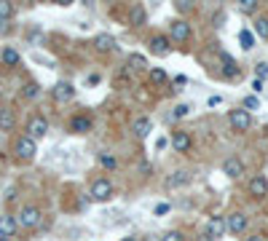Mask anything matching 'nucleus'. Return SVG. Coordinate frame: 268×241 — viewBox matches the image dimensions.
Returning <instances> with one entry per match:
<instances>
[{"label":"nucleus","instance_id":"58836bf2","mask_svg":"<svg viewBox=\"0 0 268 241\" xmlns=\"http://www.w3.org/2000/svg\"><path fill=\"white\" fill-rule=\"evenodd\" d=\"M121 241H137L134 236H126V239H121Z\"/></svg>","mask_w":268,"mask_h":241},{"label":"nucleus","instance_id":"dca6fc26","mask_svg":"<svg viewBox=\"0 0 268 241\" xmlns=\"http://www.w3.org/2000/svg\"><path fill=\"white\" fill-rule=\"evenodd\" d=\"M188 182H191V174L177 169V172H172L166 177V188H182V185H188Z\"/></svg>","mask_w":268,"mask_h":241},{"label":"nucleus","instance_id":"cd10ccee","mask_svg":"<svg viewBox=\"0 0 268 241\" xmlns=\"http://www.w3.org/2000/svg\"><path fill=\"white\" fill-rule=\"evenodd\" d=\"M24 96H27V99H35L38 94H41V86H38V83H27V86H24V91H22Z\"/></svg>","mask_w":268,"mask_h":241},{"label":"nucleus","instance_id":"ea45409f","mask_svg":"<svg viewBox=\"0 0 268 241\" xmlns=\"http://www.w3.org/2000/svg\"><path fill=\"white\" fill-rule=\"evenodd\" d=\"M0 241H8V239H3V236H0Z\"/></svg>","mask_w":268,"mask_h":241},{"label":"nucleus","instance_id":"4468645a","mask_svg":"<svg viewBox=\"0 0 268 241\" xmlns=\"http://www.w3.org/2000/svg\"><path fill=\"white\" fill-rule=\"evenodd\" d=\"M172 38L177 43H185L188 38H191V27H188L185 22H182V19H177V22H172Z\"/></svg>","mask_w":268,"mask_h":241},{"label":"nucleus","instance_id":"9d476101","mask_svg":"<svg viewBox=\"0 0 268 241\" xmlns=\"http://www.w3.org/2000/svg\"><path fill=\"white\" fill-rule=\"evenodd\" d=\"M244 228H247V217L241 212H233V214H228V217H225V231L244 233Z\"/></svg>","mask_w":268,"mask_h":241},{"label":"nucleus","instance_id":"4c0bfd02","mask_svg":"<svg viewBox=\"0 0 268 241\" xmlns=\"http://www.w3.org/2000/svg\"><path fill=\"white\" fill-rule=\"evenodd\" d=\"M244 241H263V236H250V239H244Z\"/></svg>","mask_w":268,"mask_h":241},{"label":"nucleus","instance_id":"393cba45","mask_svg":"<svg viewBox=\"0 0 268 241\" xmlns=\"http://www.w3.org/2000/svg\"><path fill=\"white\" fill-rule=\"evenodd\" d=\"M150 83H156V86L166 83V73H164L161 67H150Z\"/></svg>","mask_w":268,"mask_h":241},{"label":"nucleus","instance_id":"39448f33","mask_svg":"<svg viewBox=\"0 0 268 241\" xmlns=\"http://www.w3.org/2000/svg\"><path fill=\"white\" fill-rule=\"evenodd\" d=\"M41 209L38 206H24L22 212H19V225L22 228H27V231H32V228H38L41 225Z\"/></svg>","mask_w":268,"mask_h":241},{"label":"nucleus","instance_id":"a878e982","mask_svg":"<svg viewBox=\"0 0 268 241\" xmlns=\"http://www.w3.org/2000/svg\"><path fill=\"white\" fill-rule=\"evenodd\" d=\"M11 16H14V3L0 0V19H11Z\"/></svg>","mask_w":268,"mask_h":241},{"label":"nucleus","instance_id":"473e14b6","mask_svg":"<svg viewBox=\"0 0 268 241\" xmlns=\"http://www.w3.org/2000/svg\"><path fill=\"white\" fill-rule=\"evenodd\" d=\"M220 59H223V64H225L228 70H231V73H233V70H236V62H233V59H231V56H228V54H223V51H220Z\"/></svg>","mask_w":268,"mask_h":241},{"label":"nucleus","instance_id":"c85d7f7f","mask_svg":"<svg viewBox=\"0 0 268 241\" xmlns=\"http://www.w3.org/2000/svg\"><path fill=\"white\" fill-rule=\"evenodd\" d=\"M169 209H172V206H169L166 201H161V204L153 206V214H156V217H164V214H169Z\"/></svg>","mask_w":268,"mask_h":241},{"label":"nucleus","instance_id":"4be33fe9","mask_svg":"<svg viewBox=\"0 0 268 241\" xmlns=\"http://www.w3.org/2000/svg\"><path fill=\"white\" fill-rule=\"evenodd\" d=\"M126 64H129V70H148V59L142 54H132L126 59Z\"/></svg>","mask_w":268,"mask_h":241},{"label":"nucleus","instance_id":"f257e3e1","mask_svg":"<svg viewBox=\"0 0 268 241\" xmlns=\"http://www.w3.org/2000/svg\"><path fill=\"white\" fill-rule=\"evenodd\" d=\"M113 196H115V188H113V182H110V180L100 177V180L91 182V191H89V198L91 201H100V204H105V201H110Z\"/></svg>","mask_w":268,"mask_h":241},{"label":"nucleus","instance_id":"f03ea898","mask_svg":"<svg viewBox=\"0 0 268 241\" xmlns=\"http://www.w3.org/2000/svg\"><path fill=\"white\" fill-rule=\"evenodd\" d=\"M14 153H16L19 161H32L38 153V142L30 140V137H19L16 145H14Z\"/></svg>","mask_w":268,"mask_h":241},{"label":"nucleus","instance_id":"5701e85b","mask_svg":"<svg viewBox=\"0 0 268 241\" xmlns=\"http://www.w3.org/2000/svg\"><path fill=\"white\" fill-rule=\"evenodd\" d=\"M239 43H241V48H244V51H250L252 46H255V35H252L250 30H241L239 32Z\"/></svg>","mask_w":268,"mask_h":241},{"label":"nucleus","instance_id":"2f4dec72","mask_svg":"<svg viewBox=\"0 0 268 241\" xmlns=\"http://www.w3.org/2000/svg\"><path fill=\"white\" fill-rule=\"evenodd\" d=\"M188 113H191V105H177L174 113H172V118H182V115H188Z\"/></svg>","mask_w":268,"mask_h":241},{"label":"nucleus","instance_id":"1a4fd4ad","mask_svg":"<svg viewBox=\"0 0 268 241\" xmlns=\"http://www.w3.org/2000/svg\"><path fill=\"white\" fill-rule=\"evenodd\" d=\"M75 96V86L73 83H67V81H59L54 86V99L56 102H70Z\"/></svg>","mask_w":268,"mask_h":241},{"label":"nucleus","instance_id":"bb28decb","mask_svg":"<svg viewBox=\"0 0 268 241\" xmlns=\"http://www.w3.org/2000/svg\"><path fill=\"white\" fill-rule=\"evenodd\" d=\"M239 11L241 14H255V11H258V3H255V0H239Z\"/></svg>","mask_w":268,"mask_h":241},{"label":"nucleus","instance_id":"a211bd4d","mask_svg":"<svg viewBox=\"0 0 268 241\" xmlns=\"http://www.w3.org/2000/svg\"><path fill=\"white\" fill-rule=\"evenodd\" d=\"M14 110H8V107H0V132H11L14 129Z\"/></svg>","mask_w":268,"mask_h":241},{"label":"nucleus","instance_id":"9b49d317","mask_svg":"<svg viewBox=\"0 0 268 241\" xmlns=\"http://www.w3.org/2000/svg\"><path fill=\"white\" fill-rule=\"evenodd\" d=\"M16 231H19V220L11 217V214H3V217H0V236H3V239H11Z\"/></svg>","mask_w":268,"mask_h":241},{"label":"nucleus","instance_id":"423d86ee","mask_svg":"<svg viewBox=\"0 0 268 241\" xmlns=\"http://www.w3.org/2000/svg\"><path fill=\"white\" fill-rule=\"evenodd\" d=\"M46 132H49V121L43 118V115H32V118L27 121V137L30 140H41V137H46Z\"/></svg>","mask_w":268,"mask_h":241},{"label":"nucleus","instance_id":"7c9ffc66","mask_svg":"<svg viewBox=\"0 0 268 241\" xmlns=\"http://www.w3.org/2000/svg\"><path fill=\"white\" fill-rule=\"evenodd\" d=\"M161 241H185V236H182L180 231H169V233H164V239Z\"/></svg>","mask_w":268,"mask_h":241},{"label":"nucleus","instance_id":"f704fd0d","mask_svg":"<svg viewBox=\"0 0 268 241\" xmlns=\"http://www.w3.org/2000/svg\"><path fill=\"white\" fill-rule=\"evenodd\" d=\"M100 161H102V166H107V169H113V166H115V158H113V155H102Z\"/></svg>","mask_w":268,"mask_h":241},{"label":"nucleus","instance_id":"c9c22d12","mask_svg":"<svg viewBox=\"0 0 268 241\" xmlns=\"http://www.w3.org/2000/svg\"><path fill=\"white\" fill-rule=\"evenodd\" d=\"M169 145V140H166V137H161V140L159 142H156V147H159V150H164V147Z\"/></svg>","mask_w":268,"mask_h":241},{"label":"nucleus","instance_id":"f8f14e48","mask_svg":"<svg viewBox=\"0 0 268 241\" xmlns=\"http://www.w3.org/2000/svg\"><path fill=\"white\" fill-rule=\"evenodd\" d=\"M150 129H153V123H150L148 115H140V118L132 123V132H134V137H140V140H145L150 134Z\"/></svg>","mask_w":268,"mask_h":241},{"label":"nucleus","instance_id":"20e7f679","mask_svg":"<svg viewBox=\"0 0 268 241\" xmlns=\"http://www.w3.org/2000/svg\"><path fill=\"white\" fill-rule=\"evenodd\" d=\"M247 193L255 198V201H263L268 196V180L263 177V174H255V177H250V185H247Z\"/></svg>","mask_w":268,"mask_h":241},{"label":"nucleus","instance_id":"0eeeda50","mask_svg":"<svg viewBox=\"0 0 268 241\" xmlns=\"http://www.w3.org/2000/svg\"><path fill=\"white\" fill-rule=\"evenodd\" d=\"M223 233H225V217H209L204 239H207V241H212V239H220Z\"/></svg>","mask_w":268,"mask_h":241},{"label":"nucleus","instance_id":"e433bc0d","mask_svg":"<svg viewBox=\"0 0 268 241\" xmlns=\"http://www.w3.org/2000/svg\"><path fill=\"white\" fill-rule=\"evenodd\" d=\"M174 83H177V86H182V83H188V78H185V75H177V78H174Z\"/></svg>","mask_w":268,"mask_h":241},{"label":"nucleus","instance_id":"f3484780","mask_svg":"<svg viewBox=\"0 0 268 241\" xmlns=\"http://www.w3.org/2000/svg\"><path fill=\"white\" fill-rule=\"evenodd\" d=\"M150 51H153V54H159V56L169 54V38H164V35H153V38H150Z\"/></svg>","mask_w":268,"mask_h":241},{"label":"nucleus","instance_id":"412c9836","mask_svg":"<svg viewBox=\"0 0 268 241\" xmlns=\"http://www.w3.org/2000/svg\"><path fill=\"white\" fill-rule=\"evenodd\" d=\"M145 19H148L145 8H142V5H134V8H132V14H129V22H132L134 27H142V24H145Z\"/></svg>","mask_w":268,"mask_h":241},{"label":"nucleus","instance_id":"c756f323","mask_svg":"<svg viewBox=\"0 0 268 241\" xmlns=\"http://www.w3.org/2000/svg\"><path fill=\"white\" fill-rule=\"evenodd\" d=\"M260 107V99H258V96H247V99H244V110H247V113H250V110H258Z\"/></svg>","mask_w":268,"mask_h":241},{"label":"nucleus","instance_id":"aec40b11","mask_svg":"<svg viewBox=\"0 0 268 241\" xmlns=\"http://www.w3.org/2000/svg\"><path fill=\"white\" fill-rule=\"evenodd\" d=\"M3 62L8 64V67H19V62H22V56H19L16 48H11V46H5L3 48Z\"/></svg>","mask_w":268,"mask_h":241},{"label":"nucleus","instance_id":"6e6552de","mask_svg":"<svg viewBox=\"0 0 268 241\" xmlns=\"http://www.w3.org/2000/svg\"><path fill=\"white\" fill-rule=\"evenodd\" d=\"M223 174H225V177H231V180H239L241 174H244V164H241L236 155H231V158L223 161Z\"/></svg>","mask_w":268,"mask_h":241},{"label":"nucleus","instance_id":"72a5a7b5","mask_svg":"<svg viewBox=\"0 0 268 241\" xmlns=\"http://www.w3.org/2000/svg\"><path fill=\"white\" fill-rule=\"evenodd\" d=\"M255 73H258V78H266L268 75V64L266 62H258V64H255Z\"/></svg>","mask_w":268,"mask_h":241},{"label":"nucleus","instance_id":"6ab92c4d","mask_svg":"<svg viewBox=\"0 0 268 241\" xmlns=\"http://www.w3.org/2000/svg\"><path fill=\"white\" fill-rule=\"evenodd\" d=\"M94 46H97V51H102V54H107V51H113V46H115V41H113V35H97V41H94Z\"/></svg>","mask_w":268,"mask_h":241},{"label":"nucleus","instance_id":"7ed1b4c3","mask_svg":"<svg viewBox=\"0 0 268 241\" xmlns=\"http://www.w3.org/2000/svg\"><path fill=\"white\" fill-rule=\"evenodd\" d=\"M228 123H231L233 132H250V126H252V115L247 113L244 107H241V110H231V113H228Z\"/></svg>","mask_w":268,"mask_h":241},{"label":"nucleus","instance_id":"2eb2a0df","mask_svg":"<svg viewBox=\"0 0 268 241\" xmlns=\"http://www.w3.org/2000/svg\"><path fill=\"white\" fill-rule=\"evenodd\" d=\"M70 129H73V134H89L91 132V118L89 115H75V118L70 121Z\"/></svg>","mask_w":268,"mask_h":241},{"label":"nucleus","instance_id":"ddd939ff","mask_svg":"<svg viewBox=\"0 0 268 241\" xmlns=\"http://www.w3.org/2000/svg\"><path fill=\"white\" fill-rule=\"evenodd\" d=\"M172 147H174L177 153H188V150H191V134H188V132H174Z\"/></svg>","mask_w":268,"mask_h":241},{"label":"nucleus","instance_id":"b1692460","mask_svg":"<svg viewBox=\"0 0 268 241\" xmlns=\"http://www.w3.org/2000/svg\"><path fill=\"white\" fill-rule=\"evenodd\" d=\"M255 32H258L263 41H268V19H266V16H258V19H255Z\"/></svg>","mask_w":268,"mask_h":241}]
</instances>
